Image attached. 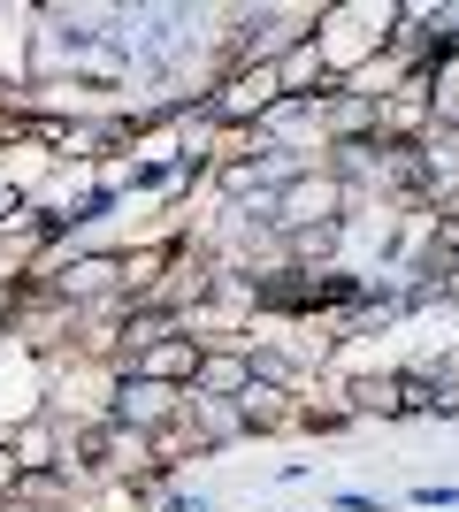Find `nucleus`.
Here are the masks:
<instances>
[{
	"instance_id": "3",
	"label": "nucleus",
	"mask_w": 459,
	"mask_h": 512,
	"mask_svg": "<svg viewBox=\"0 0 459 512\" xmlns=\"http://www.w3.org/2000/svg\"><path fill=\"white\" fill-rule=\"evenodd\" d=\"M345 413H352V421H368V413L398 421V413H406V367H391V375H360V383L345 390Z\"/></svg>"
},
{
	"instance_id": "2",
	"label": "nucleus",
	"mask_w": 459,
	"mask_h": 512,
	"mask_svg": "<svg viewBox=\"0 0 459 512\" xmlns=\"http://www.w3.org/2000/svg\"><path fill=\"white\" fill-rule=\"evenodd\" d=\"M199 352L207 344L192 337V329H176V337H161V344H146L123 375H146V383H169V390H192V375H199Z\"/></svg>"
},
{
	"instance_id": "1",
	"label": "nucleus",
	"mask_w": 459,
	"mask_h": 512,
	"mask_svg": "<svg viewBox=\"0 0 459 512\" xmlns=\"http://www.w3.org/2000/svg\"><path fill=\"white\" fill-rule=\"evenodd\" d=\"M345 207H352V192H345L329 169H299L291 184H276V192H268V230H276V237L322 230V222H345Z\"/></svg>"
}]
</instances>
